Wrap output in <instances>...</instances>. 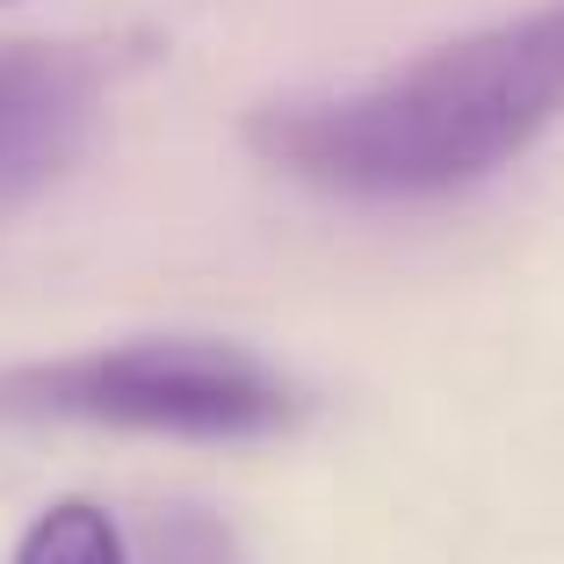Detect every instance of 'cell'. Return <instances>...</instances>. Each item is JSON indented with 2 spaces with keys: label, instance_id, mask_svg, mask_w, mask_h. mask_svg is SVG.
<instances>
[{
  "label": "cell",
  "instance_id": "5b68a950",
  "mask_svg": "<svg viewBox=\"0 0 564 564\" xmlns=\"http://www.w3.org/2000/svg\"><path fill=\"white\" fill-rule=\"evenodd\" d=\"M0 8H15V0H0Z\"/></svg>",
  "mask_w": 564,
  "mask_h": 564
},
{
  "label": "cell",
  "instance_id": "7a4b0ae2",
  "mask_svg": "<svg viewBox=\"0 0 564 564\" xmlns=\"http://www.w3.org/2000/svg\"><path fill=\"white\" fill-rule=\"evenodd\" d=\"M312 413L304 383L217 333H145L117 348L0 369L8 427H109L160 442H275Z\"/></svg>",
  "mask_w": 564,
  "mask_h": 564
},
{
  "label": "cell",
  "instance_id": "6da1fadb",
  "mask_svg": "<svg viewBox=\"0 0 564 564\" xmlns=\"http://www.w3.org/2000/svg\"><path fill=\"white\" fill-rule=\"evenodd\" d=\"M564 117V0L448 36L399 73L261 101L239 138L261 166L355 203H427L492 182Z\"/></svg>",
  "mask_w": 564,
  "mask_h": 564
},
{
  "label": "cell",
  "instance_id": "277c9868",
  "mask_svg": "<svg viewBox=\"0 0 564 564\" xmlns=\"http://www.w3.org/2000/svg\"><path fill=\"white\" fill-rule=\"evenodd\" d=\"M8 564H131V550H123V529L109 521V507H95V499H51L44 514L22 529Z\"/></svg>",
  "mask_w": 564,
  "mask_h": 564
},
{
  "label": "cell",
  "instance_id": "3957f363",
  "mask_svg": "<svg viewBox=\"0 0 564 564\" xmlns=\"http://www.w3.org/2000/svg\"><path fill=\"white\" fill-rule=\"evenodd\" d=\"M109 58L80 44H0V210L58 182L101 123Z\"/></svg>",
  "mask_w": 564,
  "mask_h": 564
}]
</instances>
